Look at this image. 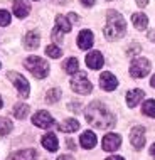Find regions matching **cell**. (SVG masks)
<instances>
[{
	"label": "cell",
	"instance_id": "36",
	"mask_svg": "<svg viewBox=\"0 0 155 160\" xmlns=\"http://www.w3.org/2000/svg\"><path fill=\"white\" fill-rule=\"evenodd\" d=\"M106 160H125L123 157H116V155H113V157H108Z\"/></svg>",
	"mask_w": 155,
	"mask_h": 160
},
{
	"label": "cell",
	"instance_id": "30",
	"mask_svg": "<svg viewBox=\"0 0 155 160\" xmlns=\"http://www.w3.org/2000/svg\"><path fill=\"white\" fill-rule=\"evenodd\" d=\"M62 31H59L58 27H54V31H52V39L54 41H58V42H62Z\"/></svg>",
	"mask_w": 155,
	"mask_h": 160
},
{
	"label": "cell",
	"instance_id": "9",
	"mask_svg": "<svg viewBox=\"0 0 155 160\" xmlns=\"http://www.w3.org/2000/svg\"><path fill=\"white\" fill-rule=\"evenodd\" d=\"M32 123L39 128H49L51 125L54 123V120L47 111H37V113L32 116Z\"/></svg>",
	"mask_w": 155,
	"mask_h": 160
},
{
	"label": "cell",
	"instance_id": "34",
	"mask_svg": "<svg viewBox=\"0 0 155 160\" xmlns=\"http://www.w3.org/2000/svg\"><path fill=\"white\" fill-rule=\"evenodd\" d=\"M58 160H74V157H71V155H61Z\"/></svg>",
	"mask_w": 155,
	"mask_h": 160
},
{
	"label": "cell",
	"instance_id": "1",
	"mask_svg": "<svg viewBox=\"0 0 155 160\" xmlns=\"http://www.w3.org/2000/svg\"><path fill=\"white\" fill-rule=\"evenodd\" d=\"M86 122L100 130H106L115 127L116 118L113 116V113H110L106 106H103L100 101H94L86 110Z\"/></svg>",
	"mask_w": 155,
	"mask_h": 160
},
{
	"label": "cell",
	"instance_id": "33",
	"mask_svg": "<svg viewBox=\"0 0 155 160\" xmlns=\"http://www.w3.org/2000/svg\"><path fill=\"white\" fill-rule=\"evenodd\" d=\"M81 3L84 7H91V5H94V0H81Z\"/></svg>",
	"mask_w": 155,
	"mask_h": 160
},
{
	"label": "cell",
	"instance_id": "20",
	"mask_svg": "<svg viewBox=\"0 0 155 160\" xmlns=\"http://www.w3.org/2000/svg\"><path fill=\"white\" fill-rule=\"evenodd\" d=\"M78 128H79V123H78V120H74V118L64 120V122L59 125V130L64 133H72V132H76Z\"/></svg>",
	"mask_w": 155,
	"mask_h": 160
},
{
	"label": "cell",
	"instance_id": "3",
	"mask_svg": "<svg viewBox=\"0 0 155 160\" xmlns=\"http://www.w3.org/2000/svg\"><path fill=\"white\" fill-rule=\"evenodd\" d=\"M24 66H25V69H29L34 74V78H37V79H44V78L49 74V64H47L46 59L39 58V56H29L24 61Z\"/></svg>",
	"mask_w": 155,
	"mask_h": 160
},
{
	"label": "cell",
	"instance_id": "18",
	"mask_svg": "<svg viewBox=\"0 0 155 160\" xmlns=\"http://www.w3.org/2000/svg\"><path fill=\"white\" fill-rule=\"evenodd\" d=\"M79 142H81V147H83V148L89 150V148H93V147L96 145V135L88 130V132H84L83 135H81Z\"/></svg>",
	"mask_w": 155,
	"mask_h": 160
},
{
	"label": "cell",
	"instance_id": "10",
	"mask_svg": "<svg viewBox=\"0 0 155 160\" xmlns=\"http://www.w3.org/2000/svg\"><path fill=\"white\" fill-rule=\"evenodd\" d=\"M100 84L105 91H113V89H116V86H118V79L111 72H103L100 76Z\"/></svg>",
	"mask_w": 155,
	"mask_h": 160
},
{
	"label": "cell",
	"instance_id": "16",
	"mask_svg": "<svg viewBox=\"0 0 155 160\" xmlns=\"http://www.w3.org/2000/svg\"><path fill=\"white\" fill-rule=\"evenodd\" d=\"M143 96H145V93L142 89H132V91L127 93V105L130 108H135L143 99Z\"/></svg>",
	"mask_w": 155,
	"mask_h": 160
},
{
	"label": "cell",
	"instance_id": "4",
	"mask_svg": "<svg viewBox=\"0 0 155 160\" xmlns=\"http://www.w3.org/2000/svg\"><path fill=\"white\" fill-rule=\"evenodd\" d=\"M71 88L79 94H89L93 89V86H91V81L88 79V74H86V72L78 71L76 74H72V78H71Z\"/></svg>",
	"mask_w": 155,
	"mask_h": 160
},
{
	"label": "cell",
	"instance_id": "7",
	"mask_svg": "<svg viewBox=\"0 0 155 160\" xmlns=\"http://www.w3.org/2000/svg\"><path fill=\"white\" fill-rule=\"evenodd\" d=\"M130 142L137 150L143 148V145H145V128L143 127H133V130L130 132Z\"/></svg>",
	"mask_w": 155,
	"mask_h": 160
},
{
	"label": "cell",
	"instance_id": "15",
	"mask_svg": "<svg viewBox=\"0 0 155 160\" xmlns=\"http://www.w3.org/2000/svg\"><path fill=\"white\" fill-rule=\"evenodd\" d=\"M39 42H41V36H39V32L31 31V32L25 34V37H24V46H25V49H37V47H39Z\"/></svg>",
	"mask_w": 155,
	"mask_h": 160
},
{
	"label": "cell",
	"instance_id": "14",
	"mask_svg": "<svg viewBox=\"0 0 155 160\" xmlns=\"http://www.w3.org/2000/svg\"><path fill=\"white\" fill-rule=\"evenodd\" d=\"M36 158H37V152L34 148L20 150V152H15L10 157H7V160H36Z\"/></svg>",
	"mask_w": 155,
	"mask_h": 160
},
{
	"label": "cell",
	"instance_id": "17",
	"mask_svg": "<svg viewBox=\"0 0 155 160\" xmlns=\"http://www.w3.org/2000/svg\"><path fill=\"white\" fill-rule=\"evenodd\" d=\"M42 147L46 150H49V152H56L59 148V142H58L54 133H47V135L42 137Z\"/></svg>",
	"mask_w": 155,
	"mask_h": 160
},
{
	"label": "cell",
	"instance_id": "28",
	"mask_svg": "<svg viewBox=\"0 0 155 160\" xmlns=\"http://www.w3.org/2000/svg\"><path fill=\"white\" fill-rule=\"evenodd\" d=\"M10 24V14L7 10H0V27H5Z\"/></svg>",
	"mask_w": 155,
	"mask_h": 160
},
{
	"label": "cell",
	"instance_id": "38",
	"mask_svg": "<svg viewBox=\"0 0 155 160\" xmlns=\"http://www.w3.org/2000/svg\"><path fill=\"white\" fill-rule=\"evenodd\" d=\"M150 84H152V86H153V88H155V74L152 76V79H150Z\"/></svg>",
	"mask_w": 155,
	"mask_h": 160
},
{
	"label": "cell",
	"instance_id": "40",
	"mask_svg": "<svg viewBox=\"0 0 155 160\" xmlns=\"http://www.w3.org/2000/svg\"><path fill=\"white\" fill-rule=\"evenodd\" d=\"M108 2H110V0H108Z\"/></svg>",
	"mask_w": 155,
	"mask_h": 160
},
{
	"label": "cell",
	"instance_id": "2",
	"mask_svg": "<svg viewBox=\"0 0 155 160\" xmlns=\"http://www.w3.org/2000/svg\"><path fill=\"white\" fill-rule=\"evenodd\" d=\"M105 37L108 41H118L125 36L127 32V22H125L123 15L116 10H108L106 12V25L103 29Z\"/></svg>",
	"mask_w": 155,
	"mask_h": 160
},
{
	"label": "cell",
	"instance_id": "11",
	"mask_svg": "<svg viewBox=\"0 0 155 160\" xmlns=\"http://www.w3.org/2000/svg\"><path fill=\"white\" fill-rule=\"evenodd\" d=\"M93 42H94V36L91 31L84 29V31L79 32V36H78V46H79V49H83V51L89 49L93 46Z\"/></svg>",
	"mask_w": 155,
	"mask_h": 160
},
{
	"label": "cell",
	"instance_id": "23",
	"mask_svg": "<svg viewBox=\"0 0 155 160\" xmlns=\"http://www.w3.org/2000/svg\"><path fill=\"white\" fill-rule=\"evenodd\" d=\"M142 111L147 116H150V118H155V99H147V101L143 103Z\"/></svg>",
	"mask_w": 155,
	"mask_h": 160
},
{
	"label": "cell",
	"instance_id": "19",
	"mask_svg": "<svg viewBox=\"0 0 155 160\" xmlns=\"http://www.w3.org/2000/svg\"><path fill=\"white\" fill-rule=\"evenodd\" d=\"M132 22L138 31H143V29H147V25H148V17L145 14H142V12H137V14L132 15Z\"/></svg>",
	"mask_w": 155,
	"mask_h": 160
},
{
	"label": "cell",
	"instance_id": "27",
	"mask_svg": "<svg viewBox=\"0 0 155 160\" xmlns=\"http://www.w3.org/2000/svg\"><path fill=\"white\" fill-rule=\"evenodd\" d=\"M12 130V122L7 118H0V137H5Z\"/></svg>",
	"mask_w": 155,
	"mask_h": 160
},
{
	"label": "cell",
	"instance_id": "31",
	"mask_svg": "<svg viewBox=\"0 0 155 160\" xmlns=\"http://www.w3.org/2000/svg\"><path fill=\"white\" fill-rule=\"evenodd\" d=\"M68 17H69V22L71 24H78V22H79V17H78L76 14H69Z\"/></svg>",
	"mask_w": 155,
	"mask_h": 160
},
{
	"label": "cell",
	"instance_id": "22",
	"mask_svg": "<svg viewBox=\"0 0 155 160\" xmlns=\"http://www.w3.org/2000/svg\"><path fill=\"white\" fill-rule=\"evenodd\" d=\"M62 68H64V71H66L68 74H76L78 68H79V62H78L76 58H69L66 62L62 64Z\"/></svg>",
	"mask_w": 155,
	"mask_h": 160
},
{
	"label": "cell",
	"instance_id": "29",
	"mask_svg": "<svg viewBox=\"0 0 155 160\" xmlns=\"http://www.w3.org/2000/svg\"><path fill=\"white\" fill-rule=\"evenodd\" d=\"M140 51H142V47L138 46V44H137V42H135V44H132L130 47H128V51H127V54L128 56H130V58H132V56H135V54H138L140 52Z\"/></svg>",
	"mask_w": 155,
	"mask_h": 160
},
{
	"label": "cell",
	"instance_id": "37",
	"mask_svg": "<svg viewBox=\"0 0 155 160\" xmlns=\"http://www.w3.org/2000/svg\"><path fill=\"white\" fill-rule=\"evenodd\" d=\"M150 153H152V157L155 158V143H153L152 147H150Z\"/></svg>",
	"mask_w": 155,
	"mask_h": 160
},
{
	"label": "cell",
	"instance_id": "39",
	"mask_svg": "<svg viewBox=\"0 0 155 160\" xmlns=\"http://www.w3.org/2000/svg\"><path fill=\"white\" fill-rule=\"evenodd\" d=\"M0 108H2V96H0Z\"/></svg>",
	"mask_w": 155,
	"mask_h": 160
},
{
	"label": "cell",
	"instance_id": "25",
	"mask_svg": "<svg viewBox=\"0 0 155 160\" xmlns=\"http://www.w3.org/2000/svg\"><path fill=\"white\" fill-rule=\"evenodd\" d=\"M61 89L59 88H52V89H49V91H47V94H46V101L47 103H56L58 101L59 98H61Z\"/></svg>",
	"mask_w": 155,
	"mask_h": 160
},
{
	"label": "cell",
	"instance_id": "13",
	"mask_svg": "<svg viewBox=\"0 0 155 160\" xmlns=\"http://www.w3.org/2000/svg\"><path fill=\"white\" fill-rule=\"evenodd\" d=\"M31 12V5H29L27 0H15L14 2V14L19 19H25Z\"/></svg>",
	"mask_w": 155,
	"mask_h": 160
},
{
	"label": "cell",
	"instance_id": "5",
	"mask_svg": "<svg viewBox=\"0 0 155 160\" xmlns=\"http://www.w3.org/2000/svg\"><path fill=\"white\" fill-rule=\"evenodd\" d=\"M150 68H152V64H150L148 59L135 58L130 64V74L133 78H137V79H142V78H145L150 72Z\"/></svg>",
	"mask_w": 155,
	"mask_h": 160
},
{
	"label": "cell",
	"instance_id": "26",
	"mask_svg": "<svg viewBox=\"0 0 155 160\" xmlns=\"http://www.w3.org/2000/svg\"><path fill=\"white\" fill-rule=\"evenodd\" d=\"M46 54L49 56L51 59H58V58H61V56H62V51L59 49L58 46L51 44V46H47V47H46Z\"/></svg>",
	"mask_w": 155,
	"mask_h": 160
},
{
	"label": "cell",
	"instance_id": "8",
	"mask_svg": "<svg viewBox=\"0 0 155 160\" xmlns=\"http://www.w3.org/2000/svg\"><path fill=\"white\" fill-rule=\"evenodd\" d=\"M120 145H122V138H120V135H116V133H108V135L103 138V143H101L105 152H115Z\"/></svg>",
	"mask_w": 155,
	"mask_h": 160
},
{
	"label": "cell",
	"instance_id": "24",
	"mask_svg": "<svg viewBox=\"0 0 155 160\" xmlns=\"http://www.w3.org/2000/svg\"><path fill=\"white\" fill-rule=\"evenodd\" d=\"M14 115H15V118L17 120H24V118H27V115H29V106L27 105H17L15 106V110H14Z\"/></svg>",
	"mask_w": 155,
	"mask_h": 160
},
{
	"label": "cell",
	"instance_id": "32",
	"mask_svg": "<svg viewBox=\"0 0 155 160\" xmlns=\"http://www.w3.org/2000/svg\"><path fill=\"white\" fill-rule=\"evenodd\" d=\"M135 2H137V5H138V7H142V8H143V7H147L148 0H135Z\"/></svg>",
	"mask_w": 155,
	"mask_h": 160
},
{
	"label": "cell",
	"instance_id": "35",
	"mask_svg": "<svg viewBox=\"0 0 155 160\" xmlns=\"http://www.w3.org/2000/svg\"><path fill=\"white\" fill-rule=\"evenodd\" d=\"M148 39L155 42V31H150V32H148Z\"/></svg>",
	"mask_w": 155,
	"mask_h": 160
},
{
	"label": "cell",
	"instance_id": "12",
	"mask_svg": "<svg viewBox=\"0 0 155 160\" xmlns=\"http://www.w3.org/2000/svg\"><path fill=\"white\" fill-rule=\"evenodd\" d=\"M103 62H105V59H103L101 52H98V51H93V52H89L86 56V64L91 69H101Z\"/></svg>",
	"mask_w": 155,
	"mask_h": 160
},
{
	"label": "cell",
	"instance_id": "6",
	"mask_svg": "<svg viewBox=\"0 0 155 160\" xmlns=\"http://www.w3.org/2000/svg\"><path fill=\"white\" fill-rule=\"evenodd\" d=\"M8 79L12 81V84L15 86V89L19 91V94L22 98H27L29 96V83H27V79H25L22 74H17V72H8Z\"/></svg>",
	"mask_w": 155,
	"mask_h": 160
},
{
	"label": "cell",
	"instance_id": "21",
	"mask_svg": "<svg viewBox=\"0 0 155 160\" xmlns=\"http://www.w3.org/2000/svg\"><path fill=\"white\" fill-rule=\"evenodd\" d=\"M71 22H69V19H66V17H62V15H58L56 17V27L59 29V31H62V32H71Z\"/></svg>",
	"mask_w": 155,
	"mask_h": 160
}]
</instances>
